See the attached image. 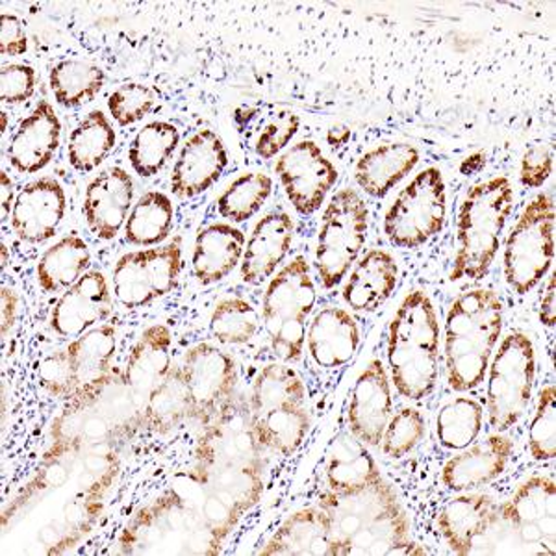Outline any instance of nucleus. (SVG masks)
Returning a JSON list of instances; mask_svg holds the SVG:
<instances>
[{"label":"nucleus","instance_id":"nucleus-36","mask_svg":"<svg viewBox=\"0 0 556 556\" xmlns=\"http://www.w3.org/2000/svg\"><path fill=\"white\" fill-rule=\"evenodd\" d=\"M173 223L175 208L172 199L160 191H149L130 210L125 240L136 247L160 245L172 235Z\"/></svg>","mask_w":556,"mask_h":556},{"label":"nucleus","instance_id":"nucleus-45","mask_svg":"<svg viewBox=\"0 0 556 556\" xmlns=\"http://www.w3.org/2000/svg\"><path fill=\"white\" fill-rule=\"evenodd\" d=\"M529 453L538 462L556 456L555 386H544L538 395V405L529 427Z\"/></svg>","mask_w":556,"mask_h":556},{"label":"nucleus","instance_id":"nucleus-51","mask_svg":"<svg viewBox=\"0 0 556 556\" xmlns=\"http://www.w3.org/2000/svg\"><path fill=\"white\" fill-rule=\"evenodd\" d=\"M553 175V151L549 146L540 143L525 152L521 160V172L519 180L525 188H542Z\"/></svg>","mask_w":556,"mask_h":556},{"label":"nucleus","instance_id":"nucleus-49","mask_svg":"<svg viewBox=\"0 0 556 556\" xmlns=\"http://www.w3.org/2000/svg\"><path fill=\"white\" fill-rule=\"evenodd\" d=\"M36 91V71L30 65L10 64L0 73V97L4 104L26 102Z\"/></svg>","mask_w":556,"mask_h":556},{"label":"nucleus","instance_id":"nucleus-26","mask_svg":"<svg viewBox=\"0 0 556 556\" xmlns=\"http://www.w3.org/2000/svg\"><path fill=\"white\" fill-rule=\"evenodd\" d=\"M245 253V236L227 223H212L197 235L191 267L197 282L215 285L235 271Z\"/></svg>","mask_w":556,"mask_h":556},{"label":"nucleus","instance_id":"nucleus-17","mask_svg":"<svg viewBox=\"0 0 556 556\" xmlns=\"http://www.w3.org/2000/svg\"><path fill=\"white\" fill-rule=\"evenodd\" d=\"M390 377L379 358L362 371L349 403V429L367 447H377L392 417Z\"/></svg>","mask_w":556,"mask_h":556},{"label":"nucleus","instance_id":"nucleus-55","mask_svg":"<svg viewBox=\"0 0 556 556\" xmlns=\"http://www.w3.org/2000/svg\"><path fill=\"white\" fill-rule=\"evenodd\" d=\"M0 203H2V217L7 219L8 215H12L13 203V180L7 172L0 173Z\"/></svg>","mask_w":556,"mask_h":556},{"label":"nucleus","instance_id":"nucleus-29","mask_svg":"<svg viewBox=\"0 0 556 556\" xmlns=\"http://www.w3.org/2000/svg\"><path fill=\"white\" fill-rule=\"evenodd\" d=\"M493 500L486 493H464L443 508L438 527L456 555H473L492 521Z\"/></svg>","mask_w":556,"mask_h":556},{"label":"nucleus","instance_id":"nucleus-28","mask_svg":"<svg viewBox=\"0 0 556 556\" xmlns=\"http://www.w3.org/2000/svg\"><path fill=\"white\" fill-rule=\"evenodd\" d=\"M361 348V330L354 317L343 308H323L308 329L312 361L325 369L342 367L353 361Z\"/></svg>","mask_w":556,"mask_h":556},{"label":"nucleus","instance_id":"nucleus-6","mask_svg":"<svg viewBox=\"0 0 556 556\" xmlns=\"http://www.w3.org/2000/svg\"><path fill=\"white\" fill-rule=\"evenodd\" d=\"M513 208V184L505 177L490 178L466 193L456 222L458 249L451 269V282L486 277L500 251L501 235Z\"/></svg>","mask_w":556,"mask_h":556},{"label":"nucleus","instance_id":"nucleus-53","mask_svg":"<svg viewBox=\"0 0 556 556\" xmlns=\"http://www.w3.org/2000/svg\"><path fill=\"white\" fill-rule=\"evenodd\" d=\"M538 316L544 327L553 329L556 323V280L555 273H551L547 282H545L542 295H540V306H538Z\"/></svg>","mask_w":556,"mask_h":556},{"label":"nucleus","instance_id":"nucleus-27","mask_svg":"<svg viewBox=\"0 0 556 556\" xmlns=\"http://www.w3.org/2000/svg\"><path fill=\"white\" fill-rule=\"evenodd\" d=\"M397 282L399 266L392 254L374 249L356 262L343 286V301L356 312H377L392 298Z\"/></svg>","mask_w":556,"mask_h":556},{"label":"nucleus","instance_id":"nucleus-44","mask_svg":"<svg viewBox=\"0 0 556 556\" xmlns=\"http://www.w3.org/2000/svg\"><path fill=\"white\" fill-rule=\"evenodd\" d=\"M427 425L421 412L416 408H403L390 417L382 434V453L388 458H403L424 442Z\"/></svg>","mask_w":556,"mask_h":556},{"label":"nucleus","instance_id":"nucleus-13","mask_svg":"<svg viewBox=\"0 0 556 556\" xmlns=\"http://www.w3.org/2000/svg\"><path fill=\"white\" fill-rule=\"evenodd\" d=\"M286 197L301 215L316 214L338 182V169L314 141H299L275 165Z\"/></svg>","mask_w":556,"mask_h":556},{"label":"nucleus","instance_id":"nucleus-16","mask_svg":"<svg viewBox=\"0 0 556 556\" xmlns=\"http://www.w3.org/2000/svg\"><path fill=\"white\" fill-rule=\"evenodd\" d=\"M112 314V293L101 271H88L64 291L51 312V329L60 338H78Z\"/></svg>","mask_w":556,"mask_h":556},{"label":"nucleus","instance_id":"nucleus-48","mask_svg":"<svg viewBox=\"0 0 556 556\" xmlns=\"http://www.w3.org/2000/svg\"><path fill=\"white\" fill-rule=\"evenodd\" d=\"M39 380L45 390L51 393L52 397L67 399L76 393L75 374L71 366L70 354L65 351L52 353L41 362L39 367Z\"/></svg>","mask_w":556,"mask_h":556},{"label":"nucleus","instance_id":"nucleus-4","mask_svg":"<svg viewBox=\"0 0 556 556\" xmlns=\"http://www.w3.org/2000/svg\"><path fill=\"white\" fill-rule=\"evenodd\" d=\"M503 301L492 290L462 293L445 319V371L455 392L481 386L503 332Z\"/></svg>","mask_w":556,"mask_h":556},{"label":"nucleus","instance_id":"nucleus-12","mask_svg":"<svg viewBox=\"0 0 556 556\" xmlns=\"http://www.w3.org/2000/svg\"><path fill=\"white\" fill-rule=\"evenodd\" d=\"M186 384L191 395V419L208 425L228 399L235 395L238 384V366L230 354L222 349L199 343L184 356Z\"/></svg>","mask_w":556,"mask_h":556},{"label":"nucleus","instance_id":"nucleus-19","mask_svg":"<svg viewBox=\"0 0 556 556\" xmlns=\"http://www.w3.org/2000/svg\"><path fill=\"white\" fill-rule=\"evenodd\" d=\"M62 123L51 102L39 101L21 121L8 146V162L15 172L34 175L51 164L60 149Z\"/></svg>","mask_w":556,"mask_h":556},{"label":"nucleus","instance_id":"nucleus-9","mask_svg":"<svg viewBox=\"0 0 556 556\" xmlns=\"http://www.w3.org/2000/svg\"><path fill=\"white\" fill-rule=\"evenodd\" d=\"M536 354L531 338L513 332L501 343L488 375V417L497 432L513 429L531 405Z\"/></svg>","mask_w":556,"mask_h":556},{"label":"nucleus","instance_id":"nucleus-31","mask_svg":"<svg viewBox=\"0 0 556 556\" xmlns=\"http://www.w3.org/2000/svg\"><path fill=\"white\" fill-rule=\"evenodd\" d=\"M115 349H117V330L112 325L96 327L71 342L67 354L75 374V395L89 392L101 384L104 377L112 371L110 364L114 358Z\"/></svg>","mask_w":556,"mask_h":556},{"label":"nucleus","instance_id":"nucleus-22","mask_svg":"<svg viewBox=\"0 0 556 556\" xmlns=\"http://www.w3.org/2000/svg\"><path fill=\"white\" fill-rule=\"evenodd\" d=\"M513 451V442L503 434H492L475 445L471 443L443 466V486L451 492H471L486 486L505 473Z\"/></svg>","mask_w":556,"mask_h":556},{"label":"nucleus","instance_id":"nucleus-33","mask_svg":"<svg viewBox=\"0 0 556 556\" xmlns=\"http://www.w3.org/2000/svg\"><path fill=\"white\" fill-rule=\"evenodd\" d=\"M91 264L89 247L80 236H65L39 258L38 285L45 293L67 291L88 273Z\"/></svg>","mask_w":556,"mask_h":556},{"label":"nucleus","instance_id":"nucleus-8","mask_svg":"<svg viewBox=\"0 0 556 556\" xmlns=\"http://www.w3.org/2000/svg\"><path fill=\"white\" fill-rule=\"evenodd\" d=\"M555 260V203L540 193L527 204L505 247L506 285L518 295L534 290L549 273Z\"/></svg>","mask_w":556,"mask_h":556},{"label":"nucleus","instance_id":"nucleus-57","mask_svg":"<svg viewBox=\"0 0 556 556\" xmlns=\"http://www.w3.org/2000/svg\"><path fill=\"white\" fill-rule=\"evenodd\" d=\"M8 264V249L7 245H2V267H7Z\"/></svg>","mask_w":556,"mask_h":556},{"label":"nucleus","instance_id":"nucleus-24","mask_svg":"<svg viewBox=\"0 0 556 556\" xmlns=\"http://www.w3.org/2000/svg\"><path fill=\"white\" fill-rule=\"evenodd\" d=\"M260 556H334L332 523L327 513L316 508H303L291 514L278 527Z\"/></svg>","mask_w":556,"mask_h":556},{"label":"nucleus","instance_id":"nucleus-7","mask_svg":"<svg viewBox=\"0 0 556 556\" xmlns=\"http://www.w3.org/2000/svg\"><path fill=\"white\" fill-rule=\"evenodd\" d=\"M367 228L369 210L364 199L351 188L338 191L323 214L314 260L325 290L340 285L356 264L366 243Z\"/></svg>","mask_w":556,"mask_h":556},{"label":"nucleus","instance_id":"nucleus-32","mask_svg":"<svg viewBox=\"0 0 556 556\" xmlns=\"http://www.w3.org/2000/svg\"><path fill=\"white\" fill-rule=\"evenodd\" d=\"M325 479L330 492L353 493L380 481L382 475L361 440L343 437L332 445Z\"/></svg>","mask_w":556,"mask_h":556},{"label":"nucleus","instance_id":"nucleus-39","mask_svg":"<svg viewBox=\"0 0 556 556\" xmlns=\"http://www.w3.org/2000/svg\"><path fill=\"white\" fill-rule=\"evenodd\" d=\"M304 384L291 367L285 364H271L260 371L254 379L251 393V416H266L267 412L277 410L282 406L303 405Z\"/></svg>","mask_w":556,"mask_h":556},{"label":"nucleus","instance_id":"nucleus-34","mask_svg":"<svg viewBox=\"0 0 556 556\" xmlns=\"http://www.w3.org/2000/svg\"><path fill=\"white\" fill-rule=\"evenodd\" d=\"M191 419V395L182 367H172L143 405V429L167 434Z\"/></svg>","mask_w":556,"mask_h":556},{"label":"nucleus","instance_id":"nucleus-46","mask_svg":"<svg viewBox=\"0 0 556 556\" xmlns=\"http://www.w3.org/2000/svg\"><path fill=\"white\" fill-rule=\"evenodd\" d=\"M156 102H159V93L151 86L127 83L110 96L108 110L119 127H130L151 114Z\"/></svg>","mask_w":556,"mask_h":556},{"label":"nucleus","instance_id":"nucleus-50","mask_svg":"<svg viewBox=\"0 0 556 556\" xmlns=\"http://www.w3.org/2000/svg\"><path fill=\"white\" fill-rule=\"evenodd\" d=\"M273 353L288 364H295L303 356L306 342V321H286L269 332Z\"/></svg>","mask_w":556,"mask_h":556},{"label":"nucleus","instance_id":"nucleus-37","mask_svg":"<svg viewBox=\"0 0 556 556\" xmlns=\"http://www.w3.org/2000/svg\"><path fill=\"white\" fill-rule=\"evenodd\" d=\"M253 429L264 450L293 455L311 429V416L301 405L282 406L266 416L253 417Z\"/></svg>","mask_w":556,"mask_h":556},{"label":"nucleus","instance_id":"nucleus-23","mask_svg":"<svg viewBox=\"0 0 556 556\" xmlns=\"http://www.w3.org/2000/svg\"><path fill=\"white\" fill-rule=\"evenodd\" d=\"M295 236L293 219L286 212H271L256 223L241 258V280L262 285L290 254Z\"/></svg>","mask_w":556,"mask_h":556},{"label":"nucleus","instance_id":"nucleus-11","mask_svg":"<svg viewBox=\"0 0 556 556\" xmlns=\"http://www.w3.org/2000/svg\"><path fill=\"white\" fill-rule=\"evenodd\" d=\"M182 271V238L121 256L114 267V293L127 311H138L172 293Z\"/></svg>","mask_w":556,"mask_h":556},{"label":"nucleus","instance_id":"nucleus-35","mask_svg":"<svg viewBox=\"0 0 556 556\" xmlns=\"http://www.w3.org/2000/svg\"><path fill=\"white\" fill-rule=\"evenodd\" d=\"M115 141L117 134L106 119V115L102 114L101 110H93L71 132L67 146L71 167L78 173L96 172L114 149Z\"/></svg>","mask_w":556,"mask_h":556},{"label":"nucleus","instance_id":"nucleus-38","mask_svg":"<svg viewBox=\"0 0 556 556\" xmlns=\"http://www.w3.org/2000/svg\"><path fill=\"white\" fill-rule=\"evenodd\" d=\"M180 132L167 121H152L134 136L128 160L139 177L151 178L164 169L177 151Z\"/></svg>","mask_w":556,"mask_h":556},{"label":"nucleus","instance_id":"nucleus-52","mask_svg":"<svg viewBox=\"0 0 556 556\" xmlns=\"http://www.w3.org/2000/svg\"><path fill=\"white\" fill-rule=\"evenodd\" d=\"M28 51V36L20 17L2 13L0 17V54L2 56H23Z\"/></svg>","mask_w":556,"mask_h":556},{"label":"nucleus","instance_id":"nucleus-25","mask_svg":"<svg viewBox=\"0 0 556 556\" xmlns=\"http://www.w3.org/2000/svg\"><path fill=\"white\" fill-rule=\"evenodd\" d=\"M172 345L169 329L164 325H152L128 354L123 377L139 405H146L152 390L172 371Z\"/></svg>","mask_w":556,"mask_h":556},{"label":"nucleus","instance_id":"nucleus-30","mask_svg":"<svg viewBox=\"0 0 556 556\" xmlns=\"http://www.w3.org/2000/svg\"><path fill=\"white\" fill-rule=\"evenodd\" d=\"M419 162V152L406 143H384L367 151L354 169V178L367 195L382 199L408 177Z\"/></svg>","mask_w":556,"mask_h":556},{"label":"nucleus","instance_id":"nucleus-56","mask_svg":"<svg viewBox=\"0 0 556 556\" xmlns=\"http://www.w3.org/2000/svg\"><path fill=\"white\" fill-rule=\"evenodd\" d=\"M349 136H351V132H349L348 127H334L332 130H329L327 141H329L330 146L340 147L348 141Z\"/></svg>","mask_w":556,"mask_h":556},{"label":"nucleus","instance_id":"nucleus-15","mask_svg":"<svg viewBox=\"0 0 556 556\" xmlns=\"http://www.w3.org/2000/svg\"><path fill=\"white\" fill-rule=\"evenodd\" d=\"M65 208L64 188L54 178H39L26 184L13 203V232L25 243L51 240L64 222Z\"/></svg>","mask_w":556,"mask_h":556},{"label":"nucleus","instance_id":"nucleus-14","mask_svg":"<svg viewBox=\"0 0 556 556\" xmlns=\"http://www.w3.org/2000/svg\"><path fill=\"white\" fill-rule=\"evenodd\" d=\"M497 518L513 529L523 545H542L555 555L556 488L553 479L532 477L514 493L513 500L495 508Z\"/></svg>","mask_w":556,"mask_h":556},{"label":"nucleus","instance_id":"nucleus-41","mask_svg":"<svg viewBox=\"0 0 556 556\" xmlns=\"http://www.w3.org/2000/svg\"><path fill=\"white\" fill-rule=\"evenodd\" d=\"M484 424V408L471 397H456L440 408L437 419L438 442L445 450L462 451L479 438Z\"/></svg>","mask_w":556,"mask_h":556},{"label":"nucleus","instance_id":"nucleus-18","mask_svg":"<svg viewBox=\"0 0 556 556\" xmlns=\"http://www.w3.org/2000/svg\"><path fill=\"white\" fill-rule=\"evenodd\" d=\"M132 201V177L125 169L112 167L97 175L84 195L83 214L89 230L99 240H114L127 225Z\"/></svg>","mask_w":556,"mask_h":556},{"label":"nucleus","instance_id":"nucleus-54","mask_svg":"<svg viewBox=\"0 0 556 556\" xmlns=\"http://www.w3.org/2000/svg\"><path fill=\"white\" fill-rule=\"evenodd\" d=\"M0 304H2V336L7 338L8 332L12 330L13 323H15V317H17L20 299L15 295V291L10 290V288H2Z\"/></svg>","mask_w":556,"mask_h":556},{"label":"nucleus","instance_id":"nucleus-5","mask_svg":"<svg viewBox=\"0 0 556 556\" xmlns=\"http://www.w3.org/2000/svg\"><path fill=\"white\" fill-rule=\"evenodd\" d=\"M388 364L397 392L408 401L429 397L440 375V325L425 291H412L399 306L388 336Z\"/></svg>","mask_w":556,"mask_h":556},{"label":"nucleus","instance_id":"nucleus-40","mask_svg":"<svg viewBox=\"0 0 556 556\" xmlns=\"http://www.w3.org/2000/svg\"><path fill=\"white\" fill-rule=\"evenodd\" d=\"M49 83L60 106L76 108L96 99L104 86V71L84 60H64L52 67Z\"/></svg>","mask_w":556,"mask_h":556},{"label":"nucleus","instance_id":"nucleus-58","mask_svg":"<svg viewBox=\"0 0 556 556\" xmlns=\"http://www.w3.org/2000/svg\"><path fill=\"white\" fill-rule=\"evenodd\" d=\"M7 130V114H2V132Z\"/></svg>","mask_w":556,"mask_h":556},{"label":"nucleus","instance_id":"nucleus-42","mask_svg":"<svg viewBox=\"0 0 556 556\" xmlns=\"http://www.w3.org/2000/svg\"><path fill=\"white\" fill-rule=\"evenodd\" d=\"M271 178L264 173H245L223 191L217 212L232 223H243L258 212L271 197Z\"/></svg>","mask_w":556,"mask_h":556},{"label":"nucleus","instance_id":"nucleus-10","mask_svg":"<svg viewBox=\"0 0 556 556\" xmlns=\"http://www.w3.org/2000/svg\"><path fill=\"white\" fill-rule=\"evenodd\" d=\"M445 215V180L438 167H429L401 190L386 212V238L399 249H417L442 230Z\"/></svg>","mask_w":556,"mask_h":556},{"label":"nucleus","instance_id":"nucleus-43","mask_svg":"<svg viewBox=\"0 0 556 556\" xmlns=\"http://www.w3.org/2000/svg\"><path fill=\"white\" fill-rule=\"evenodd\" d=\"M260 316L253 304L241 298L225 299L210 317V332L225 345L251 342L258 332Z\"/></svg>","mask_w":556,"mask_h":556},{"label":"nucleus","instance_id":"nucleus-21","mask_svg":"<svg viewBox=\"0 0 556 556\" xmlns=\"http://www.w3.org/2000/svg\"><path fill=\"white\" fill-rule=\"evenodd\" d=\"M317 293L311 266L303 256L291 260L288 266L271 278L264 295V321L267 332L286 321H306L316 306Z\"/></svg>","mask_w":556,"mask_h":556},{"label":"nucleus","instance_id":"nucleus-2","mask_svg":"<svg viewBox=\"0 0 556 556\" xmlns=\"http://www.w3.org/2000/svg\"><path fill=\"white\" fill-rule=\"evenodd\" d=\"M191 477V475H190ZM193 486L167 488L149 505L141 506L121 531L119 555H206L222 553L203 514L204 490L191 477Z\"/></svg>","mask_w":556,"mask_h":556},{"label":"nucleus","instance_id":"nucleus-47","mask_svg":"<svg viewBox=\"0 0 556 556\" xmlns=\"http://www.w3.org/2000/svg\"><path fill=\"white\" fill-rule=\"evenodd\" d=\"M299 128H301V119L298 114H293L290 110L278 112L260 130L254 151L260 159H275L278 152L285 151L286 147L290 146Z\"/></svg>","mask_w":556,"mask_h":556},{"label":"nucleus","instance_id":"nucleus-3","mask_svg":"<svg viewBox=\"0 0 556 556\" xmlns=\"http://www.w3.org/2000/svg\"><path fill=\"white\" fill-rule=\"evenodd\" d=\"M317 506L332 523L334 556L390 555L395 545L410 540V519L384 477L358 492L327 490Z\"/></svg>","mask_w":556,"mask_h":556},{"label":"nucleus","instance_id":"nucleus-1","mask_svg":"<svg viewBox=\"0 0 556 556\" xmlns=\"http://www.w3.org/2000/svg\"><path fill=\"white\" fill-rule=\"evenodd\" d=\"M264 471V447L254 434L251 406L232 395L204 425L190 475L204 492L243 518L262 500Z\"/></svg>","mask_w":556,"mask_h":556},{"label":"nucleus","instance_id":"nucleus-20","mask_svg":"<svg viewBox=\"0 0 556 556\" xmlns=\"http://www.w3.org/2000/svg\"><path fill=\"white\" fill-rule=\"evenodd\" d=\"M228 165L227 149L214 130L193 134L178 154L172 175V191L180 199H193L210 190Z\"/></svg>","mask_w":556,"mask_h":556}]
</instances>
